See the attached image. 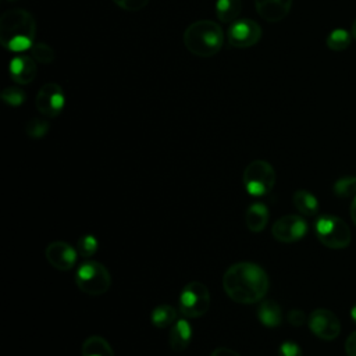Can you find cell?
Segmentation results:
<instances>
[{
  "label": "cell",
  "instance_id": "1",
  "mask_svg": "<svg viewBox=\"0 0 356 356\" xmlns=\"http://www.w3.org/2000/svg\"><path fill=\"white\" fill-rule=\"evenodd\" d=\"M270 286L267 273L256 263L238 261L222 275V288L229 299L242 305H252L264 298Z\"/></svg>",
  "mask_w": 356,
  "mask_h": 356
},
{
  "label": "cell",
  "instance_id": "2",
  "mask_svg": "<svg viewBox=\"0 0 356 356\" xmlns=\"http://www.w3.org/2000/svg\"><path fill=\"white\" fill-rule=\"evenodd\" d=\"M36 22L33 15L22 8L3 13L0 18V42L10 51L21 53L33 46Z\"/></svg>",
  "mask_w": 356,
  "mask_h": 356
},
{
  "label": "cell",
  "instance_id": "3",
  "mask_svg": "<svg viewBox=\"0 0 356 356\" xmlns=\"http://www.w3.org/2000/svg\"><path fill=\"white\" fill-rule=\"evenodd\" d=\"M224 43V33L220 24L210 19H199L186 26L184 44L189 53L197 57L217 54Z\"/></svg>",
  "mask_w": 356,
  "mask_h": 356
},
{
  "label": "cell",
  "instance_id": "4",
  "mask_svg": "<svg viewBox=\"0 0 356 356\" xmlns=\"http://www.w3.org/2000/svg\"><path fill=\"white\" fill-rule=\"evenodd\" d=\"M75 284L79 291L89 296L106 293L111 285L108 270L96 260L82 261L75 273Z\"/></svg>",
  "mask_w": 356,
  "mask_h": 356
},
{
  "label": "cell",
  "instance_id": "5",
  "mask_svg": "<svg viewBox=\"0 0 356 356\" xmlns=\"http://www.w3.org/2000/svg\"><path fill=\"white\" fill-rule=\"evenodd\" d=\"M275 171L274 167L266 160H253L250 161L242 175V182L245 191L250 196H264L271 192L275 185Z\"/></svg>",
  "mask_w": 356,
  "mask_h": 356
},
{
  "label": "cell",
  "instance_id": "6",
  "mask_svg": "<svg viewBox=\"0 0 356 356\" xmlns=\"http://www.w3.org/2000/svg\"><path fill=\"white\" fill-rule=\"evenodd\" d=\"M314 229L317 239L330 249H343L352 239L348 224L337 216H320L314 224Z\"/></svg>",
  "mask_w": 356,
  "mask_h": 356
},
{
  "label": "cell",
  "instance_id": "7",
  "mask_svg": "<svg viewBox=\"0 0 356 356\" xmlns=\"http://www.w3.org/2000/svg\"><path fill=\"white\" fill-rule=\"evenodd\" d=\"M210 302L211 298L207 286L199 281H192L182 288L178 299V307L185 317L197 318L207 313Z\"/></svg>",
  "mask_w": 356,
  "mask_h": 356
},
{
  "label": "cell",
  "instance_id": "8",
  "mask_svg": "<svg viewBox=\"0 0 356 356\" xmlns=\"http://www.w3.org/2000/svg\"><path fill=\"white\" fill-rule=\"evenodd\" d=\"M65 106V95L63 88L56 83V82H49L44 83L36 95L35 99V107L36 110L47 117V118H54L57 117Z\"/></svg>",
  "mask_w": 356,
  "mask_h": 356
},
{
  "label": "cell",
  "instance_id": "9",
  "mask_svg": "<svg viewBox=\"0 0 356 356\" xmlns=\"http://www.w3.org/2000/svg\"><path fill=\"white\" fill-rule=\"evenodd\" d=\"M310 331L323 341H334L341 334L338 317L328 309H316L307 317Z\"/></svg>",
  "mask_w": 356,
  "mask_h": 356
},
{
  "label": "cell",
  "instance_id": "10",
  "mask_svg": "<svg viewBox=\"0 0 356 356\" xmlns=\"http://www.w3.org/2000/svg\"><path fill=\"white\" fill-rule=\"evenodd\" d=\"M271 234L280 242L293 243L300 241L307 234V222L300 216L286 214L280 217L273 224Z\"/></svg>",
  "mask_w": 356,
  "mask_h": 356
},
{
  "label": "cell",
  "instance_id": "11",
  "mask_svg": "<svg viewBox=\"0 0 356 356\" xmlns=\"http://www.w3.org/2000/svg\"><path fill=\"white\" fill-rule=\"evenodd\" d=\"M261 38V28L253 19L245 18L234 21L228 29V42L234 47L245 49L254 46Z\"/></svg>",
  "mask_w": 356,
  "mask_h": 356
},
{
  "label": "cell",
  "instance_id": "12",
  "mask_svg": "<svg viewBox=\"0 0 356 356\" xmlns=\"http://www.w3.org/2000/svg\"><path fill=\"white\" fill-rule=\"evenodd\" d=\"M44 256L54 268L60 271H68L75 266L78 252L64 241H54L44 249Z\"/></svg>",
  "mask_w": 356,
  "mask_h": 356
},
{
  "label": "cell",
  "instance_id": "13",
  "mask_svg": "<svg viewBox=\"0 0 356 356\" xmlns=\"http://www.w3.org/2000/svg\"><path fill=\"white\" fill-rule=\"evenodd\" d=\"M8 72L14 82L19 85H28L35 79L38 74L36 61L32 58V56L17 54L10 60Z\"/></svg>",
  "mask_w": 356,
  "mask_h": 356
},
{
  "label": "cell",
  "instance_id": "14",
  "mask_svg": "<svg viewBox=\"0 0 356 356\" xmlns=\"http://www.w3.org/2000/svg\"><path fill=\"white\" fill-rule=\"evenodd\" d=\"M257 14L267 22L284 19L292 7V0H254Z\"/></svg>",
  "mask_w": 356,
  "mask_h": 356
},
{
  "label": "cell",
  "instance_id": "15",
  "mask_svg": "<svg viewBox=\"0 0 356 356\" xmlns=\"http://www.w3.org/2000/svg\"><path fill=\"white\" fill-rule=\"evenodd\" d=\"M192 339V327L186 318H178L170 328L168 343L174 352L185 350Z\"/></svg>",
  "mask_w": 356,
  "mask_h": 356
},
{
  "label": "cell",
  "instance_id": "16",
  "mask_svg": "<svg viewBox=\"0 0 356 356\" xmlns=\"http://www.w3.org/2000/svg\"><path fill=\"white\" fill-rule=\"evenodd\" d=\"M270 211L263 203H252L245 211V224L252 232H261L268 222Z\"/></svg>",
  "mask_w": 356,
  "mask_h": 356
},
{
  "label": "cell",
  "instance_id": "17",
  "mask_svg": "<svg viewBox=\"0 0 356 356\" xmlns=\"http://www.w3.org/2000/svg\"><path fill=\"white\" fill-rule=\"evenodd\" d=\"M257 318L264 327L275 328L282 321V310L274 300H263L257 307Z\"/></svg>",
  "mask_w": 356,
  "mask_h": 356
},
{
  "label": "cell",
  "instance_id": "18",
  "mask_svg": "<svg viewBox=\"0 0 356 356\" xmlns=\"http://www.w3.org/2000/svg\"><path fill=\"white\" fill-rule=\"evenodd\" d=\"M292 203L296 210L306 217H313L318 211L317 197L312 192L305 189H299L292 195Z\"/></svg>",
  "mask_w": 356,
  "mask_h": 356
},
{
  "label": "cell",
  "instance_id": "19",
  "mask_svg": "<svg viewBox=\"0 0 356 356\" xmlns=\"http://www.w3.org/2000/svg\"><path fill=\"white\" fill-rule=\"evenodd\" d=\"M82 356H114L111 345L99 335L88 337L81 348Z\"/></svg>",
  "mask_w": 356,
  "mask_h": 356
},
{
  "label": "cell",
  "instance_id": "20",
  "mask_svg": "<svg viewBox=\"0 0 356 356\" xmlns=\"http://www.w3.org/2000/svg\"><path fill=\"white\" fill-rule=\"evenodd\" d=\"M152 324L157 328H167L172 325L177 318V310L171 305H159L152 310L150 314Z\"/></svg>",
  "mask_w": 356,
  "mask_h": 356
},
{
  "label": "cell",
  "instance_id": "21",
  "mask_svg": "<svg viewBox=\"0 0 356 356\" xmlns=\"http://www.w3.org/2000/svg\"><path fill=\"white\" fill-rule=\"evenodd\" d=\"M242 10V0H217L216 15L221 22H231L236 19Z\"/></svg>",
  "mask_w": 356,
  "mask_h": 356
},
{
  "label": "cell",
  "instance_id": "22",
  "mask_svg": "<svg viewBox=\"0 0 356 356\" xmlns=\"http://www.w3.org/2000/svg\"><path fill=\"white\" fill-rule=\"evenodd\" d=\"M350 42H352V33L342 28H337L331 31L325 39L327 47L334 51H342L348 49L350 46Z\"/></svg>",
  "mask_w": 356,
  "mask_h": 356
},
{
  "label": "cell",
  "instance_id": "23",
  "mask_svg": "<svg viewBox=\"0 0 356 356\" xmlns=\"http://www.w3.org/2000/svg\"><path fill=\"white\" fill-rule=\"evenodd\" d=\"M334 193L338 197H355L356 195V177H342L334 184Z\"/></svg>",
  "mask_w": 356,
  "mask_h": 356
},
{
  "label": "cell",
  "instance_id": "24",
  "mask_svg": "<svg viewBox=\"0 0 356 356\" xmlns=\"http://www.w3.org/2000/svg\"><path fill=\"white\" fill-rule=\"evenodd\" d=\"M29 50H31L32 58L39 64H50L56 57L53 49L47 43H42V42L33 43V46Z\"/></svg>",
  "mask_w": 356,
  "mask_h": 356
},
{
  "label": "cell",
  "instance_id": "25",
  "mask_svg": "<svg viewBox=\"0 0 356 356\" xmlns=\"http://www.w3.org/2000/svg\"><path fill=\"white\" fill-rule=\"evenodd\" d=\"M49 128H50V125L44 118L33 117L26 122L25 132L32 139H40L49 132Z\"/></svg>",
  "mask_w": 356,
  "mask_h": 356
},
{
  "label": "cell",
  "instance_id": "26",
  "mask_svg": "<svg viewBox=\"0 0 356 356\" xmlns=\"http://www.w3.org/2000/svg\"><path fill=\"white\" fill-rule=\"evenodd\" d=\"M97 248H99V242L93 235L81 236L76 241V245H75V249H76L78 254L85 257V259L92 257L97 252Z\"/></svg>",
  "mask_w": 356,
  "mask_h": 356
},
{
  "label": "cell",
  "instance_id": "27",
  "mask_svg": "<svg viewBox=\"0 0 356 356\" xmlns=\"http://www.w3.org/2000/svg\"><path fill=\"white\" fill-rule=\"evenodd\" d=\"M1 99L6 104L11 107H18L25 102L26 96H25V92L18 86H8L1 92Z\"/></svg>",
  "mask_w": 356,
  "mask_h": 356
},
{
  "label": "cell",
  "instance_id": "28",
  "mask_svg": "<svg viewBox=\"0 0 356 356\" xmlns=\"http://www.w3.org/2000/svg\"><path fill=\"white\" fill-rule=\"evenodd\" d=\"M278 356H302V349L292 341H285L278 348Z\"/></svg>",
  "mask_w": 356,
  "mask_h": 356
},
{
  "label": "cell",
  "instance_id": "29",
  "mask_svg": "<svg viewBox=\"0 0 356 356\" xmlns=\"http://www.w3.org/2000/svg\"><path fill=\"white\" fill-rule=\"evenodd\" d=\"M118 7L125 11H139L147 6L149 0H113Z\"/></svg>",
  "mask_w": 356,
  "mask_h": 356
},
{
  "label": "cell",
  "instance_id": "30",
  "mask_svg": "<svg viewBox=\"0 0 356 356\" xmlns=\"http://www.w3.org/2000/svg\"><path fill=\"white\" fill-rule=\"evenodd\" d=\"M286 320H288V323H289L291 325H293V327H300V325H303V324L307 321V317H306V314H305L302 310H299V309H292V310L288 313Z\"/></svg>",
  "mask_w": 356,
  "mask_h": 356
},
{
  "label": "cell",
  "instance_id": "31",
  "mask_svg": "<svg viewBox=\"0 0 356 356\" xmlns=\"http://www.w3.org/2000/svg\"><path fill=\"white\" fill-rule=\"evenodd\" d=\"M345 352L348 356H356V331H353L345 342Z\"/></svg>",
  "mask_w": 356,
  "mask_h": 356
},
{
  "label": "cell",
  "instance_id": "32",
  "mask_svg": "<svg viewBox=\"0 0 356 356\" xmlns=\"http://www.w3.org/2000/svg\"><path fill=\"white\" fill-rule=\"evenodd\" d=\"M210 356H241V355L229 348H217L211 352Z\"/></svg>",
  "mask_w": 356,
  "mask_h": 356
},
{
  "label": "cell",
  "instance_id": "33",
  "mask_svg": "<svg viewBox=\"0 0 356 356\" xmlns=\"http://www.w3.org/2000/svg\"><path fill=\"white\" fill-rule=\"evenodd\" d=\"M350 217H352V221H353V224L356 225V195H355V197L352 199V204H350Z\"/></svg>",
  "mask_w": 356,
  "mask_h": 356
},
{
  "label": "cell",
  "instance_id": "34",
  "mask_svg": "<svg viewBox=\"0 0 356 356\" xmlns=\"http://www.w3.org/2000/svg\"><path fill=\"white\" fill-rule=\"evenodd\" d=\"M350 33H352V38H355V40H356V18H355V21L352 22V28H350Z\"/></svg>",
  "mask_w": 356,
  "mask_h": 356
},
{
  "label": "cell",
  "instance_id": "35",
  "mask_svg": "<svg viewBox=\"0 0 356 356\" xmlns=\"http://www.w3.org/2000/svg\"><path fill=\"white\" fill-rule=\"evenodd\" d=\"M350 317H352V320L356 323V303L352 306V309H350Z\"/></svg>",
  "mask_w": 356,
  "mask_h": 356
}]
</instances>
